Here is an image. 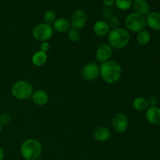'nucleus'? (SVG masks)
<instances>
[{"label":"nucleus","mask_w":160,"mask_h":160,"mask_svg":"<svg viewBox=\"0 0 160 160\" xmlns=\"http://www.w3.org/2000/svg\"><path fill=\"white\" fill-rule=\"evenodd\" d=\"M133 107L135 110L138 111V112H142V111H145L148 108V102H147V98L145 97L138 96L136 97L133 101Z\"/></svg>","instance_id":"19"},{"label":"nucleus","mask_w":160,"mask_h":160,"mask_svg":"<svg viewBox=\"0 0 160 160\" xmlns=\"http://www.w3.org/2000/svg\"><path fill=\"white\" fill-rule=\"evenodd\" d=\"M103 4L107 7H110L115 4V0H102Z\"/></svg>","instance_id":"28"},{"label":"nucleus","mask_w":160,"mask_h":160,"mask_svg":"<svg viewBox=\"0 0 160 160\" xmlns=\"http://www.w3.org/2000/svg\"><path fill=\"white\" fill-rule=\"evenodd\" d=\"M12 120V117L8 112H4L0 116V123L2 125H7L8 123H10Z\"/></svg>","instance_id":"25"},{"label":"nucleus","mask_w":160,"mask_h":160,"mask_svg":"<svg viewBox=\"0 0 160 160\" xmlns=\"http://www.w3.org/2000/svg\"><path fill=\"white\" fill-rule=\"evenodd\" d=\"M5 156V153H4V150L2 149L1 146H0V160H3Z\"/></svg>","instance_id":"29"},{"label":"nucleus","mask_w":160,"mask_h":160,"mask_svg":"<svg viewBox=\"0 0 160 160\" xmlns=\"http://www.w3.org/2000/svg\"><path fill=\"white\" fill-rule=\"evenodd\" d=\"M145 118L152 124H160V108L158 106L148 107L145 112Z\"/></svg>","instance_id":"12"},{"label":"nucleus","mask_w":160,"mask_h":160,"mask_svg":"<svg viewBox=\"0 0 160 160\" xmlns=\"http://www.w3.org/2000/svg\"><path fill=\"white\" fill-rule=\"evenodd\" d=\"M2 125L1 123H0V133L2 132Z\"/></svg>","instance_id":"30"},{"label":"nucleus","mask_w":160,"mask_h":160,"mask_svg":"<svg viewBox=\"0 0 160 160\" xmlns=\"http://www.w3.org/2000/svg\"><path fill=\"white\" fill-rule=\"evenodd\" d=\"M47 59H48L47 54L42 51L36 52L35 53H34V55L32 56V58H31L32 63L35 67H42L43 65H45V62H47Z\"/></svg>","instance_id":"18"},{"label":"nucleus","mask_w":160,"mask_h":160,"mask_svg":"<svg viewBox=\"0 0 160 160\" xmlns=\"http://www.w3.org/2000/svg\"><path fill=\"white\" fill-rule=\"evenodd\" d=\"M54 34L52 26L45 23H38L32 30V36L40 42H47L52 38Z\"/></svg>","instance_id":"6"},{"label":"nucleus","mask_w":160,"mask_h":160,"mask_svg":"<svg viewBox=\"0 0 160 160\" xmlns=\"http://www.w3.org/2000/svg\"><path fill=\"white\" fill-rule=\"evenodd\" d=\"M67 37L69 40L72 42H78L81 38V34L78 30L74 28H70L67 33Z\"/></svg>","instance_id":"23"},{"label":"nucleus","mask_w":160,"mask_h":160,"mask_svg":"<svg viewBox=\"0 0 160 160\" xmlns=\"http://www.w3.org/2000/svg\"><path fill=\"white\" fill-rule=\"evenodd\" d=\"M52 26L54 31L58 33H65L70 30V23L67 19L61 17V18L56 19Z\"/></svg>","instance_id":"17"},{"label":"nucleus","mask_w":160,"mask_h":160,"mask_svg":"<svg viewBox=\"0 0 160 160\" xmlns=\"http://www.w3.org/2000/svg\"><path fill=\"white\" fill-rule=\"evenodd\" d=\"M33 86L28 81L20 80L17 81L11 87V94L18 100L29 99L32 95Z\"/></svg>","instance_id":"4"},{"label":"nucleus","mask_w":160,"mask_h":160,"mask_svg":"<svg viewBox=\"0 0 160 160\" xmlns=\"http://www.w3.org/2000/svg\"><path fill=\"white\" fill-rule=\"evenodd\" d=\"M133 8L137 13L141 15H148L150 12V6L145 0H133Z\"/></svg>","instance_id":"16"},{"label":"nucleus","mask_w":160,"mask_h":160,"mask_svg":"<svg viewBox=\"0 0 160 160\" xmlns=\"http://www.w3.org/2000/svg\"><path fill=\"white\" fill-rule=\"evenodd\" d=\"M145 18H146V24L152 30L160 31V12H150Z\"/></svg>","instance_id":"13"},{"label":"nucleus","mask_w":160,"mask_h":160,"mask_svg":"<svg viewBox=\"0 0 160 160\" xmlns=\"http://www.w3.org/2000/svg\"><path fill=\"white\" fill-rule=\"evenodd\" d=\"M131 41L129 31L123 28L112 29L108 34V44L115 49L125 48Z\"/></svg>","instance_id":"2"},{"label":"nucleus","mask_w":160,"mask_h":160,"mask_svg":"<svg viewBox=\"0 0 160 160\" xmlns=\"http://www.w3.org/2000/svg\"><path fill=\"white\" fill-rule=\"evenodd\" d=\"M50 45L48 42H42L40 45V51L46 53L47 52L49 51Z\"/></svg>","instance_id":"27"},{"label":"nucleus","mask_w":160,"mask_h":160,"mask_svg":"<svg viewBox=\"0 0 160 160\" xmlns=\"http://www.w3.org/2000/svg\"><path fill=\"white\" fill-rule=\"evenodd\" d=\"M148 107H154L158 105V98L156 96H150L147 98Z\"/></svg>","instance_id":"26"},{"label":"nucleus","mask_w":160,"mask_h":160,"mask_svg":"<svg viewBox=\"0 0 160 160\" xmlns=\"http://www.w3.org/2000/svg\"><path fill=\"white\" fill-rule=\"evenodd\" d=\"M70 26L72 28L77 30H81L84 28L87 23V15L85 12L81 9L76 10L72 14L71 19H70Z\"/></svg>","instance_id":"10"},{"label":"nucleus","mask_w":160,"mask_h":160,"mask_svg":"<svg viewBox=\"0 0 160 160\" xmlns=\"http://www.w3.org/2000/svg\"><path fill=\"white\" fill-rule=\"evenodd\" d=\"M112 56V48L108 43H102L95 51V58L101 63L110 60Z\"/></svg>","instance_id":"9"},{"label":"nucleus","mask_w":160,"mask_h":160,"mask_svg":"<svg viewBox=\"0 0 160 160\" xmlns=\"http://www.w3.org/2000/svg\"><path fill=\"white\" fill-rule=\"evenodd\" d=\"M146 26V18L145 16L135 12L129 14L125 19V27L128 31L138 33L145 30Z\"/></svg>","instance_id":"5"},{"label":"nucleus","mask_w":160,"mask_h":160,"mask_svg":"<svg viewBox=\"0 0 160 160\" xmlns=\"http://www.w3.org/2000/svg\"><path fill=\"white\" fill-rule=\"evenodd\" d=\"M133 0H115V5L120 10H128L132 6Z\"/></svg>","instance_id":"21"},{"label":"nucleus","mask_w":160,"mask_h":160,"mask_svg":"<svg viewBox=\"0 0 160 160\" xmlns=\"http://www.w3.org/2000/svg\"><path fill=\"white\" fill-rule=\"evenodd\" d=\"M99 75L107 84H116L121 78L122 67L118 62L110 59L101 64L99 67Z\"/></svg>","instance_id":"1"},{"label":"nucleus","mask_w":160,"mask_h":160,"mask_svg":"<svg viewBox=\"0 0 160 160\" xmlns=\"http://www.w3.org/2000/svg\"><path fill=\"white\" fill-rule=\"evenodd\" d=\"M37 160H45V159H38Z\"/></svg>","instance_id":"31"},{"label":"nucleus","mask_w":160,"mask_h":160,"mask_svg":"<svg viewBox=\"0 0 160 160\" xmlns=\"http://www.w3.org/2000/svg\"><path fill=\"white\" fill-rule=\"evenodd\" d=\"M42 152V144L35 138L27 139L20 146V153L25 160H37Z\"/></svg>","instance_id":"3"},{"label":"nucleus","mask_w":160,"mask_h":160,"mask_svg":"<svg viewBox=\"0 0 160 160\" xmlns=\"http://www.w3.org/2000/svg\"><path fill=\"white\" fill-rule=\"evenodd\" d=\"M56 20V13L54 10L52 9H48L44 14V20H45V23L48 24H53Z\"/></svg>","instance_id":"22"},{"label":"nucleus","mask_w":160,"mask_h":160,"mask_svg":"<svg viewBox=\"0 0 160 160\" xmlns=\"http://www.w3.org/2000/svg\"><path fill=\"white\" fill-rule=\"evenodd\" d=\"M81 76L85 81H95L99 76V67L95 62H88L82 68Z\"/></svg>","instance_id":"7"},{"label":"nucleus","mask_w":160,"mask_h":160,"mask_svg":"<svg viewBox=\"0 0 160 160\" xmlns=\"http://www.w3.org/2000/svg\"><path fill=\"white\" fill-rule=\"evenodd\" d=\"M31 99L33 102L39 106H45L48 102V95L45 91L37 90L33 92L31 95Z\"/></svg>","instance_id":"14"},{"label":"nucleus","mask_w":160,"mask_h":160,"mask_svg":"<svg viewBox=\"0 0 160 160\" xmlns=\"http://www.w3.org/2000/svg\"><path fill=\"white\" fill-rule=\"evenodd\" d=\"M108 24L110 27V28L112 29H115V28H119V25H120V20L117 18L116 16H111L110 17L108 18L107 21Z\"/></svg>","instance_id":"24"},{"label":"nucleus","mask_w":160,"mask_h":160,"mask_svg":"<svg viewBox=\"0 0 160 160\" xmlns=\"http://www.w3.org/2000/svg\"><path fill=\"white\" fill-rule=\"evenodd\" d=\"M94 138L99 142H104L111 137V131L106 127H99L94 131Z\"/></svg>","instance_id":"15"},{"label":"nucleus","mask_w":160,"mask_h":160,"mask_svg":"<svg viewBox=\"0 0 160 160\" xmlns=\"http://www.w3.org/2000/svg\"><path fill=\"white\" fill-rule=\"evenodd\" d=\"M136 39H137V42L138 43V45L145 46V45H148L151 41V34L148 31L143 30L138 33Z\"/></svg>","instance_id":"20"},{"label":"nucleus","mask_w":160,"mask_h":160,"mask_svg":"<svg viewBox=\"0 0 160 160\" xmlns=\"http://www.w3.org/2000/svg\"><path fill=\"white\" fill-rule=\"evenodd\" d=\"M92 30H93V32L95 35L102 38L105 36H108L109 33L110 32L111 28L108 24L107 21L102 20H98L94 23Z\"/></svg>","instance_id":"11"},{"label":"nucleus","mask_w":160,"mask_h":160,"mask_svg":"<svg viewBox=\"0 0 160 160\" xmlns=\"http://www.w3.org/2000/svg\"><path fill=\"white\" fill-rule=\"evenodd\" d=\"M112 125L116 132L123 133L127 131L129 125L128 117L123 112H118L112 118Z\"/></svg>","instance_id":"8"}]
</instances>
